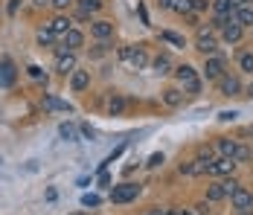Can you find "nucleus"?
<instances>
[{
    "mask_svg": "<svg viewBox=\"0 0 253 215\" xmlns=\"http://www.w3.org/2000/svg\"><path fill=\"white\" fill-rule=\"evenodd\" d=\"M175 79L180 85L183 93H201V76L192 64H177L175 67Z\"/></svg>",
    "mask_w": 253,
    "mask_h": 215,
    "instance_id": "f257e3e1",
    "label": "nucleus"
},
{
    "mask_svg": "<svg viewBox=\"0 0 253 215\" xmlns=\"http://www.w3.org/2000/svg\"><path fill=\"white\" fill-rule=\"evenodd\" d=\"M120 61L131 64V70H146V67H149L146 44H128V47H120Z\"/></svg>",
    "mask_w": 253,
    "mask_h": 215,
    "instance_id": "f03ea898",
    "label": "nucleus"
},
{
    "mask_svg": "<svg viewBox=\"0 0 253 215\" xmlns=\"http://www.w3.org/2000/svg\"><path fill=\"white\" fill-rule=\"evenodd\" d=\"M137 195H140V183L126 180V183H120V186L111 189V204H131Z\"/></svg>",
    "mask_w": 253,
    "mask_h": 215,
    "instance_id": "7ed1b4c3",
    "label": "nucleus"
},
{
    "mask_svg": "<svg viewBox=\"0 0 253 215\" xmlns=\"http://www.w3.org/2000/svg\"><path fill=\"white\" fill-rule=\"evenodd\" d=\"M224 67H227V64H224V58H221V55H207L201 73H204V79H207V82H218V79L227 73Z\"/></svg>",
    "mask_w": 253,
    "mask_h": 215,
    "instance_id": "20e7f679",
    "label": "nucleus"
},
{
    "mask_svg": "<svg viewBox=\"0 0 253 215\" xmlns=\"http://www.w3.org/2000/svg\"><path fill=\"white\" fill-rule=\"evenodd\" d=\"M82 44H84V35L73 26L70 32L61 35V47H55V55H61V52H76V49H82Z\"/></svg>",
    "mask_w": 253,
    "mask_h": 215,
    "instance_id": "39448f33",
    "label": "nucleus"
},
{
    "mask_svg": "<svg viewBox=\"0 0 253 215\" xmlns=\"http://www.w3.org/2000/svg\"><path fill=\"white\" fill-rule=\"evenodd\" d=\"M195 49L204 52V55H215V49H218L215 35H212L210 29H198V35H195Z\"/></svg>",
    "mask_w": 253,
    "mask_h": 215,
    "instance_id": "423d86ee",
    "label": "nucleus"
},
{
    "mask_svg": "<svg viewBox=\"0 0 253 215\" xmlns=\"http://www.w3.org/2000/svg\"><path fill=\"white\" fill-rule=\"evenodd\" d=\"M236 166H239V163H236L233 157H215V160L210 163V172H207V174H212V177H230V174L236 172Z\"/></svg>",
    "mask_w": 253,
    "mask_h": 215,
    "instance_id": "0eeeda50",
    "label": "nucleus"
},
{
    "mask_svg": "<svg viewBox=\"0 0 253 215\" xmlns=\"http://www.w3.org/2000/svg\"><path fill=\"white\" fill-rule=\"evenodd\" d=\"M210 163H212V160L195 157V160H189V163H180V174H186V177H201V174L210 172Z\"/></svg>",
    "mask_w": 253,
    "mask_h": 215,
    "instance_id": "6e6552de",
    "label": "nucleus"
},
{
    "mask_svg": "<svg viewBox=\"0 0 253 215\" xmlns=\"http://www.w3.org/2000/svg\"><path fill=\"white\" fill-rule=\"evenodd\" d=\"M218 90H221L224 96H242V82H239V76L224 73V76L218 79Z\"/></svg>",
    "mask_w": 253,
    "mask_h": 215,
    "instance_id": "1a4fd4ad",
    "label": "nucleus"
},
{
    "mask_svg": "<svg viewBox=\"0 0 253 215\" xmlns=\"http://www.w3.org/2000/svg\"><path fill=\"white\" fill-rule=\"evenodd\" d=\"M230 204H233V210H253V192L239 186L236 195H230Z\"/></svg>",
    "mask_w": 253,
    "mask_h": 215,
    "instance_id": "9d476101",
    "label": "nucleus"
},
{
    "mask_svg": "<svg viewBox=\"0 0 253 215\" xmlns=\"http://www.w3.org/2000/svg\"><path fill=\"white\" fill-rule=\"evenodd\" d=\"M242 35H245V26L236 24V15H233V18H230V24L221 29V38H224L227 44H239V41H242Z\"/></svg>",
    "mask_w": 253,
    "mask_h": 215,
    "instance_id": "9b49d317",
    "label": "nucleus"
},
{
    "mask_svg": "<svg viewBox=\"0 0 253 215\" xmlns=\"http://www.w3.org/2000/svg\"><path fill=\"white\" fill-rule=\"evenodd\" d=\"M55 70L61 73V76H70V73L76 70V52H61V55H55Z\"/></svg>",
    "mask_w": 253,
    "mask_h": 215,
    "instance_id": "f8f14e48",
    "label": "nucleus"
},
{
    "mask_svg": "<svg viewBox=\"0 0 253 215\" xmlns=\"http://www.w3.org/2000/svg\"><path fill=\"white\" fill-rule=\"evenodd\" d=\"M70 87H73V93L87 90V87H90V70H73L70 73Z\"/></svg>",
    "mask_w": 253,
    "mask_h": 215,
    "instance_id": "ddd939ff",
    "label": "nucleus"
},
{
    "mask_svg": "<svg viewBox=\"0 0 253 215\" xmlns=\"http://www.w3.org/2000/svg\"><path fill=\"white\" fill-rule=\"evenodd\" d=\"M90 32H93L96 41H111L114 38V24L111 21H93L90 24Z\"/></svg>",
    "mask_w": 253,
    "mask_h": 215,
    "instance_id": "4468645a",
    "label": "nucleus"
},
{
    "mask_svg": "<svg viewBox=\"0 0 253 215\" xmlns=\"http://www.w3.org/2000/svg\"><path fill=\"white\" fill-rule=\"evenodd\" d=\"M152 67H154L157 76H169V73H175V61H172V55H169V52H160V55L152 61Z\"/></svg>",
    "mask_w": 253,
    "mask_h": 215,
    "instance_id": "2eb2a0df",
    "label": "nucleus"
},
{
    "mask_svg": "<svg viewBox=\"0 0 253 215\" xmlns=\"http://www.w3.org/2000/svg\"><path fill=\"white\" fill-rule=\"evenodd\" d=\"M102 9V0H79V9H76V15H79V21H87L93 12H99Z\"/></svg>",
    "mask_w": 253,
    "mask_h": 215,
    "instance_id": "dca6fc26",
    "label": "nucleus"
},
{
    "mask_svg": "<svg viewBox=\"0 0 253 215\" xmlns=\"http://www.w3.org/2000/svg\"><path fill=\"white\" fill-rule=\"evenodd\" d=\"M12 82H15V64H12V58H0V85L12 87Z\"/></svg>",
    "mask_w": 253,
    "mask_h": 215,
    "instance_id": "f3484780",
    "label": "nucleus"
},
{
    "mask_svg": "<svg viewBox=\"0 0 253 215\" xmlns=\"http://www.w3.org/2000/svg\"><path fill=\"white\" fill-rule=\"evenodd\" d=\"M47 26H50V29L55 32V35H58V38H61L64 32H70V29H73V21H70L67 15H55V18H52Z\"/></svg>",
    "mask_w": 253,
    "mask_h": 215,
    "instance_id": "a211bd4d",
    "label": "nucleus"
},
{
    "mask_svg": "<svg viewBox=\"0 0 253 215\" xmlns=\"http://www.w3.org/2000/svg\"><path fill=\"white\" fill-rule=\"evenodd\" d=\"M236 145H239V140L221 137V140H215V154H218V157H233V154H236Z\"/></svg>",
    "mask_w": 253,
    "mask_h": 215,
    "instance_id": "6ab92c4d",
    "label": "nucleus"
},
{
    "mask_svg": "<svg viewBox=\"0 0 253 215\" xmlns=\"http://www.w3.org/2000/svg\"><path fill=\"white\" fill-rule=\"evenodd\" d=\"M79 134L82 131H79V125H73V122H61L58 125V137L67 140V143H79Z\"/></svg>",
    "mask_w": 253,
    "mask_h": 215,
    "instance_id": "aec40b11",
    "label": "nucleus"
},
{
    "mask_svg": "<svg viewBox=\"0 0 253 215\" xmlns=\"http://www.w3.org/2000/svg\"><path fill=\"white\" fill-rule=\"evenodd\" d=\"M41 105H44L47 111H67V114H73V105H67V102H61V99H55V96H50V93H44Z\"/></svg>",
    "mask_w": 253,
    "mask_h": 215,
    "instance_id": "412c9836",
    "label": "nucleus"
},
{
    "mask_svg": "<svg viewBox=\"0 0 253 215\" xmlns=\"http://www.w3.org/2000/svg\"><path fill=\"white\" fill-rule=\"evenodd\" d=\"M163 102H166L169 108H180V105H183V90H180V87H166V90H163Z\"/></svg>",
    "mask_w": 253,
    "mask_h": 215,
    "instance_id": "4be33fe9",
    "label": "nucleus"
},
{
    "mask_svg": "<svg viewBox=\"0 0 253 215\" xmlns=\"http://www.w3.org/2000/svg\"><path fill=\"white\" fill-rule=\"evenodd\" d=\"M236 24L239 26H253V3L251 6H239V9H236Z\"/></svg>",
    "mask_w": 253,
    "mask_h": 215,
    "instance_id": "5701e85b",
    "label": "nucleus"
},
{
    "mask_svg": "<svg viewBox=\"0 0 253 215\" xmlns=\"http://www.w3.org/2000/svg\"><path fill=\"white\" fill-rule=\"evenodd\" d=\"M212 12L215 15H236V3L233 0H212Z\"/></svg>",
    "mask_w": 253,
    "mask_h": 215,
    "instance_id": "b1692460",
    "label": "nucleus"
},
{
    "mask_svg": "<svg viewBox=\"0 0 253 215\" xmlns=\"http://www.w3.org/2000/svg\"><path fill=\"white\" fill-rule=\"evenodd\" d=\"M123 111H126V99H123L120 93H114L111 99H108V114H111V117H120Z\"/></svg>",
    "mask_w": 253,
    "mask_h": 215,
    "instance_id": "393cba45",
    "label": "nucleus"
},
{
    "mask_svg": "<svg viewBox=\"0 0 253 215\" xmlns=\"http://www.w3.org/2000/svg\"><path fill=\"white\" fill-rule=\"evenodd\" d=\"M160 41H166V44H172V47H186V41H183V35H177V32H172V29H163L160 32Z\"/></svg>",
    "mask_w": 253,
    "mask_h": 215,
    "instance_id": "a878e982",
    "label": "nucleus"
},
{
    "mask_svg": "<svg viewBox=\"0 0 253 215\" xmlns=\"http://www.w3.org/2000/svg\"><path fill=\"white\" fill-rule=\"evenodd\" d=\"M224 198H227V195H224V189H221V180L207 186V201H212V204H215V201H224Z\"/></svg>",
    "mask_w": 253,
    "mask_h": 215,
    "instance_id": "bb28decb",
    "label": "nucleus"
},
{
    "mask_svg": "<svg viewBox=\"0 0 253 215\" xmlns=\"http://www.w3.org/2000/svg\"><path fill=\"white\" fill-rule=\"evenodd\" d=\"M233 160L236 163H248V160H253V151H251V145H236V154H233Z\"/></svg>",
    "mask_w": 253,
    "mask_h": 215,
    "instance_id": "cd10ccee",
    "label": "nucleus"
},
{
    "mask_svg": "<svg viewBox=\"0 0 253 215\" xmlns=\"http://www.w3.org/2000/svg\"><path fill=\"white\" fill-rule=\"evenodd\" d=\"M55 38H58V35L52 32L50 26H41V29H38V44H41V47H47V44H52Z\"/></svg>",
    "mask_w": 253,
    "mask_h": 215,
    "instance_id": "c85d7f7f",
    "label": "nucleus"
},
{
    "mask_svg": "<svg viewBox=\"0 0 253 215\" xmlns=\"http://www.w3.org/2000/svg\"><path fill=\"white\" fill-rule=\"evenodd\" d=\"M239 186H242V183H239V180H236V177H233V174H230V177H221V189H224V195H236V192H239Z\"/></svg>",
    "mask_w": 253,
    "mask_h": 215,
    "instance_id": "c756f323",
    "label": "nucleus"
},
{
    "mask_svg": "<svg viewBox=\"0 0 253 215\" xmlns=\"http://www.w3.org/2000/svg\"><path fill=\"white\" fill-rule=\"evenodd\" d=\"M172 12H177V15H189V12H192V0H175V3H172Z\"/></svg>",
    "mask_w": 253,
    "mask_h": 215,
    "instance_id": "7c9ffc66",
    "label": "nucleus"
},
{
    "mask_svg": "<svg viewBox=\"0 0 253 215\" xmlns=\"http://www.w3.org/2000/svg\"><path fill=\"white\" fill-rule=\"evenodd\" d=\"M239 67L245 73H253V52H242L239 55Z\"/></svg>",
    "mask_w": 253,
    "mask_h": 215,
    "instance_id": "2f4dec72",
    "label": "nucleus"
},
{
    "mask_svg": "<svg viewBox=\"0 0 253 215\" xmlns=\"http://www.w3.org/2000/svg\"><path fill=\"white\" fill-rule=\"evenodd\" d=\"M99 204H102L99 195H82V207H90V210H96Z\"/></svg>",
    "mask_w": 253,
    "mask_h": 215,
    "instance_id": "473e14b6",
    "label": "nucleus"
},
{
    "mask_svg": "<svg viewBox=\"0 0 253 215\" xmlns=\"http://www.w3.org/2000/svg\"><path fill=\"white\" fill-rule=\"evenodd\" d=\"M163 160H166V157H163V154H160V151H154L152 157H149V160H146V166H149V169H160V166H163Z\"/></svg>",
    "mask_w": 253,
    "mask_h": 215,
    "instance_id": "72a5a7b5",
    "label": "nucleus"
},
{
    "mask_svg": "<svg viewBox=\"0 0 253 215\" xmlns=\"http://www.w3.org/2000/svg\"><path fill=\"white\" fill-rule=\"evenodd\" d=\"M212 213V201H198L195 204V215H210Z\"/></svg>",
    "mask_w": 253,
    "mask_h": 215,
    "instance_id": "f704fd0d",
    "label": "nucleus"
},
{
    "mask_svg": "<svg viewBox=\"0 0 253 215\" xmlns=\"http://www.w3.org/2000/svg\"><path fill=\"white\" fill-rule=\"evenodd\" d=\"M26 73H29L32 79H38V82H47V76H44V70H41L38 64H29V67H26Z\"/></svg>",
    "mask_w": 253,
    "mask_h": 215,
    "instance_id": "c9c22d12",
    "label": "nucleus"
},
{
    "mask_svg": "<svg viewBox=\"0 0 253 215\" xmlns=\"http://www.w3.org/2000/svg\"><path fill=\"white\" fill-rule=\"evenodd\" d=\"M204 9H212V0H192V12H204Z\"/></svg>",
    "mask_w": 253,
    "mask_h": 215,
    "instance_id": "e433bc0d",
    "label": "nucleus"
},
{
    "mask_svg": "<svg viewBox=\"0 0 253 215\" xmlns=\"http://www.w3.org/2000/svg\"><path fill=\"white\" fill-rule=\"evenodd\" d=\"M105 49H108V41H99L96 47L90 49V58H102V55H105Z\"/></svg>",
    "mask_w": 253,
    "mask_h": 215,
    "instance_id": "4c0bfd02",
    "label": "nucleus"
},
{
    "mask_svg": "<svg viewBox=\"0 0 253 215\" xmlns=\"http://www.w3.org/2000/svg\"><path fill=\"white\" fill-rule=\"evenodd\" d=\"M70 3H73V0H50V6H52V9H58V12H64Z\"/></svg>",
    "mask_w": 253,
    "mask_h": 215,
    "instance_id": "58836bf2",
    "label": "nucleus"
},
{
    "mask_svg": "<svg viewBox=\"0 0 253 215\" xmlns=\"http://www.w3.org/2000/svg\"><path fill=\"white\" fill-rule=\"evenodd\" d=\"M79 131H82V137H87V140H93V137H96V131H93L90 125H79Z\"/></svg>",
    "mask_w": 253,
    "mask_h": 215,
    "instance_id": "ea45409f",
    "label": "nucleus"
},
{
    "mask_svg": "<svg viewBox=\"0 0 253 215\" xmlns=\"http://www.w3.org/2000/svg\"><path fill=\"white\" fill-rule=\"evenodd\" d=\"M236 117H239L236 111H221V114H218V120H221V122H233Z\"/></svg>",
    "mask_w": 253,
    "mask_h": 215,
    "instance_id": "a19ab883",
    "label": "nucleus"
},
{
    "mask_svg": "<svg viewBox=\"0 0 253 215\" xmlns=\"http://www.w3.org/2000/svg\"><path fill=\"white\" fill-rule=\"evenodd\" d=\"M21 3H24V0H9V6H6V12H9V15H15V12H18V6H21Z\"/></svg>",
    "mask_w": 253,
    "mask_h": 215,
    "instance_id": "79ce46f5",
    "label": "nucleus"
},
{
    "mask_svg": "<svg viewBox=\"0 0 253 215\" xmlns=\"http://www.w3.org/2000/svg\"><path fill=\"white\" fill-rule=\"evenodd\" d=\"M172 3H175V0H157V6H160V9H172Z\"/></svg>",
    "mask_w": 253,
    "mask_h": 215,
    "instance_id": "37998d69",
    "label": "nucleus"
},
{
    "mask_svg": "<svg viewBox=\"0 0 253 215\" xmlns=\"http://www.w3.org/2000/svg\"><path fill=\"white\" fill-rule=\"evenodd\" d=\"M149 215H169V210H163V207H157V210H152Z\"/></svg>",
    "mask_w": 253,
    "mask_h": 215,
    "instance_id": "c03bdc74",
    "label": "nucleus"
},
{
    "mask_svg": "<svg viewBox=\"0 0 253 215\" xmlns=\"http://www.w3.org/2000/svg\"><path fill=\"white\" fill-rule=\"evenodd\" d=\"M233 3H236V9H239V6H251L253 0H233Z\"/></svg>",
    "mask_w": 253,
    "mask_h": 215,
    "instance_id": "a18cd8bd",
    "label": "nucleus"
},
{
    "mask_svg": "<svg viewBox=\"0 0 253 215\" xmlns=\"http://www.w3.org/2000/svg\"><path fill=\"white\" fill-rule=\"evenodd\" d=\"M236 215H253V210H236Z\"/></svg>",
    "mask_w": 253,
    "mask_h": 215,
    "instance_id": "49530a36",
    "label": "nucleus"
},
{
    "mask_svg": "<svg viewBox=\"0 0 253 215\" xmlns=\"http://www.w3.org/2000/svg\"><path fill=\"white\" fill-rule=\"evenodd\" d=\"M32 3H35V6H47L50 0H32Z\"/></svg>",
    "mask_w": 253,
    "mask_h": 215,
    "instance_id": "de8ad7c7",
    "label": "nucleus"
},
{
    "mask_svg": "<svg viewBox=\"0 0 253 215\" xmlns=\"http://www.w3.org/2000/svg\"><path fill=\"white\" fill-rule=\"evenodd\" d=\"M245 96H251V99H253V82H251V87H248V93H245Z\"/></svg>",
    "mask_w": 253,
    "mask_h": 215,
    "instance_id": "09e8293b",
    "label": "nucleus"
},
{
    "mask_svg": "<svg viewBox=\"0 0 253 215\" xmlns=\"http://www.w3.org/2000/svg\"><path fill=\"white\" fill-rule=\"evenodd\" d=\"M180 215H195V213H189V210H177Z\"/></svg>",
    "mask_w": 253,
    "mask_h": 215,
    "instance_id": "8fccbe9b",
    "label": "nucleus"
},
{
    "mask_svg": "<svg viewBox=\"0 0 253 215\" xmlns=\"http://www.w3.org/2000/svg\"><path fill=\"white\" fill-rule=\"evenodd\" d=\"M248 145H251V151H253V140H251V143H248Z\"/></svg>",
    "mask_w": 253,
    "mask_h": 215,
    "instance_id": "3c124183",
    "label": "nucleus"
},
{
    "mask_svg": "<svg viewBox=\"0 0 253 215\" xmlns=\"http://www.w3.org/2000/svg\"><path fill=\"white\" fill-rule=\"evenodd\" d=\"M73 215H87V213H73Z\"/></svg>",
    "mask_w": 253,
    "mask_h": 215,
    "instance_id": "603ef678",
    "label": "nucleus"
}]
</instances>
